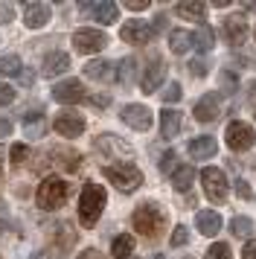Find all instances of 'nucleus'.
<instances>
[{"label": "nucleus", "mask_w": 256, "mask_h": 259, "mask_svg": "<svg viewBox=\"0 0 256 259\" xmlns=\"http://www.w3.org/2000/svg\"><path fill=\"white\" fill-rule=\"evenodd\" d=\"M84 76L88 79H99V82H111L114 79V64L111 61H91V64H84Z\"/></svg>", "instance_id": "obj_23"}, {"label": "nucleus", "mask_w": 256, "mask_h": 259, "mask_svg": "<svg viewBox=\"0 0 256 259\" xmlns=\"http://www.w3.org/2000/svg\"><path fill=\"white\" fill-rule=\"evenodd\" d=\"M201 184H204V195L209 201H224L227 198V178L221 172L219 166H207L204 172H201Z\"/></svg>", "instance_id": "obj_5"}, {"label": "nucleus", "mask_w": 256, "mask_h": 259, "mask_svg": "<svg viewBox=\"0 0 256 259\" xmlns=\"http://www.w3.org/2000/svg\"><path fill=\"white\" fill-rule=\"evenodd\" d=\"M96 152H102V154H108V157H131V146L128 143H122L119 137H114V134H99L96 137Z\"/></svg>", "instance_id": "obj_15"}, {"label": "nucleus", "mask_w": 256, "mask_h": 259, "mask_svg": "<svg viewBox=\"0 0 256 259\" xmlns=\"http://www.w3.org/2000/svg\"><path fill=\"white\" fill-rule=\"evenodd\" d=\"M15 21V6L12 3H0V26H6Z\"/></svg>", "instance_id": "obj_37"}, {"label": "nucleus", "mask_w": 256, "mask_h": 259, "mask_svg": "<svg viewBox=\"0 0 256 259\" xmlns=\"http://www.w3.org/2000/svg\"><path fill=\"white\" fill-rule=\"evenodd\" d=\"M21 82H23V84H32L35 76H32V73H21Z\"/></svg>", "instance_id": "obj_48"}, {"label": "nucleus", "mask_w": 256, "mask_h": 259, "mask_svg": "<svg viewBox=\"0 0 256 259\" xmlns=\"http://www.w3.org/2000/svg\"><path fill=\"white\" fill-rule=\"evenodd\" d=\"M70 70V56L67 53H50L44 59V64H41V76H47V79H53V76H61V73Z\"/></svg>", "instance_id": "obj_19"}, {"label": "nucleus", "mask_w": 256, "mask_h": 259, "mask_svg": "<svg viewBox=\"0 0 256 259\" xmlns=\"http://www.w3.org/2000/svg\"><path fill=\"white\" fill-rule=\"evenodd\" d=\"M50 15H53L50 3H38V0H32V3L23 6V24H26V29H41V26H47Z\"/></svg>", "instance_id": "obj_13"}, {"label": "nucleus", "mask_w": 256, "mask_h": 259, "mask_svg": "<svg viewBox=\"0 0 256 259\" xmlns=\"http://www.w3.org/2000/svg\"><path fill=\"white\" fill-rule=\"evenodd\" d=\"M181 131V111L178 108H163L160 111V137L172 140Z\"/></svg>", "instance_id": "obj_20"}, {"label": "nucleus", "mask_w": 256, "mask_h": 259, "mask_svg": "<svg viewBox=\"0 0 256 259\" xmlns=\"http://www.w3.org/2000/svg\"><path fill=\"white\" fill-rule=\"evenodd\" d=\"M125 9H134V12H140V9H149V0H125Z\"/></svg>", "instance_id": "obj_43"}, {"label": "nucleus", "mask_w": 256, "mask_h": 259, "mask_svg": "<svg viewBox=\"0 0 256 259\" xmlns=\"http://www.w3.org/2000/svg\"><path fill=\"white\" fill-rule=\"evenodd\" d=\"M250 99H256V82L250 84Z\"/></svg>", "instance_id": "obj_50"}, {"label": "nucleus", "mask_w": 256, "mask_h": 259, "mask_svg": "<svg viewBox=\"0 0 256 259\" xmlns=\"http://www.w3.org/2000/svg\"><path fill=\"white\" fill-rule=\"evenodd\" d=\"M105 204H108V192H105L102 184H84L81 198H79V222L84 227H93V224L99 222Z\"/></svg>", "instance_id": "obj_2"}, {"label": "nucleus", "mask_w": 256, "mask_h": 259, "mask_svg": "<svg viewBox=\"0 0 256 259\" xmlns=\"http://www.w3.org/2000/svg\"><path fill=\"white\" fill-rule=\"evenodd\" d=\"M105 181H111L119 192H134L143 184V172H140L134 163H114V166H105L102 169Z\"/></svg>", "instance_id": "obj_4"}, {"label": "nucleus", "mask_w": 256, "mask_h": 259, "mask_svg": "<svg viewBox=\"0 0 256 259\" xmlns=\"http://www.w3.org/2000/svg\"><path fill=\"white\" fill-rule=\"evenodd\" d=\"M131 224H134V230L140 236H146V239H157V236L166 230V212H163L160 204H154V201H146V204H140L134 215H131Z\"/></svg>", "instance_id": "obj_1"}, {"label": "nucleus", "mask_w": 256, "mask_h": 259, "mask_svg": "<svg viewBox=\"0 0 256 259\" xmlns=\"http://www.w3.org/2000/svg\"><path fill=\"white\" fill-rule=\"evenodd\" d=\"M242 259H256V239H253V242H247V245H244Z\"/></svg>", "instance_id": "obj_45"}, {"label": "nucleus", "mask_w": 256, "mask_h": 259, "mask_svg": "<svg viewBox=\"0 0 256 259\" xmlns=\"http://www.w3.org/2000/svg\"><path fill=\"white\" fill-rule=\"evenodd\" d=\"M192 114H195L198 122H212V119H219L221 108H219V99H216V94H207L204 99H198L195 108H192Z\"/></svg>", "instance_id": "obj_18"}, {"label": "nucleus", "mask_w": 256, "mask_h": 259, "mask_svg": "<svg viewBox=\"0 0 256 259\" xmlns=\"http://www.w3.org/2000/svg\"><path fill=\"white\" fill-rule=\"evenodd\" d=\"M186 242H189V230H186L184 224H178L172 233V247H184Z\"/></svg>", "instance_id": "obj_36"}, {"label": "nucleus", "mask_w": 256, "mask_h": 259, "mask_svg": "<svg viewBox=\"0 0 256 259\" xmlns=\"http://www.w3.org/2000/svg\"><path fill=\"white\" fill-rule=\"evenodd\" d=\"M186 152L192 154L195 160H207V157H212V154L219 152V143H216V137H209V134H201V137H192L189 140Z\"/></svg>", "instance_id": "obj_17"}, {"label": "nucleus", "mask_w": 256, "mask_h": 259, "mask_svg": "<svg viewBox=\"0 0 256 259\" xmlns=\"http://www.w3.org/2000/svg\"><path fill=\"white\" fill-rule=\"evenodd\" d=\"M12 163L15 166H21L23 160H26V157H29V146H23V143H15V146H12Z\"/></svg>", "instance_id": "obj_35"}, {"label": "nucleus", "mask_w": 256, "mask_h": 259, "mask_svg": "<svg viewBox=\"0 0 256 259\" xmlns=\"http://www.w3.org/2000/svg\"><path fill=\"white\" fill-rule=\"evenodd\" d=\"M12 99H15V88H9V84H0V108L9 105Z\"/></svg>", "instance_id": "obj_40"}, {"label": "nucleus", "mask_w": 256, "mask_h": 259, "mask_svg": "<svg viewBox=\"0 0 256 259\" xmlns=\"http://www.w3.org/2000/svg\"><path fill=\"white\" fill-rule=\"evenodd\" d=\"M230 230H233V236L247 239V236L253 233V219H247V215H236V219L230 222Z\"/></svg>", "instance_id": "obj_29"}, {"label": "nucleus", "mask_w": 256, "mask_h": 259, "mask_svg": "<svg viewBox=\"0 0 256 259\" xmlns=\"http://www.w3.org/2000/svg\"><path fill=\"white\" fill-rule=\"evenodd\" d=\"M84 117L76 114V111H61L56 119H53V128L61 134V137H79L81 131H84Z\"/></svg>", "instance_id": "obj_10"}, {"label": "nucleus", "mask_w": 256, "mask_h": 259, "mask_svg": "<svg viewBox=\"0 0 256 259\" xmlns=\"http://www.w3.org/2000/svg\"><path fill=\"white\" fill-rule=\"evenodd\" d=\"M204 259H233L230 245H224V242H216V245H209V247H207V253H204Z\"/></svg>", "instance_id": "obj_32"}, {"label": "nucleus", "mask_w": 256, "mask_h": 259, "mask_svg": "<svg viewBox=\"0 0 256 259\" xmlns=\"http://www.w3.org/2000/svg\"><path fill=\"white\" fill-rule=\"evenodd\" d=\"M247 35H250V26H247V21H244L242 15H230L224 21V38H227V44L242 47L244 41H247Z\"/></svg>", "instance_id": "obj_14"}, {"label": "nucleus", "mask_w": 256, "mask_h": 259, "mask_svg": "<svg viewBox=\"0 0 256 259\" xmlns=\"http://www.w3.org/2000/svg\"><path fill=\"white\" fill-rule=\"evenodd\" d=\"M131 250H134V236L122 233V236H116L114 242H111V256H116V259H128Z\"/></svg>", "instance_id": "obj_27"}, {"label": "nucleus", "mask_w": 256, "mask_h": 259, "mask_svg": "<svg viewBox=\"0 0 256 259\" xmlns=\"http://www.w3.org/2000/svg\"><path fill=\"white\" fill-rule=\"evenodd\" d=\"M233 187H236V195H242V198H250V195H253V192H250V187H247V181H242V178H239Z\"/></svg>", "instance_id": "obj_41"}, {"label": "nucleus", "mask_w": 256, "mask_h": 259, "mask_svg": "<svg viewBox=\"0 0 256 259\" xmlns=\"http://www.w3.org/2000/svg\"><path fill=\"white\" fill-rule=\"evenodd\" d=\"M0 76H21V59L15 53L0 56Z\"/></svg>", "instance_id": "obj_28"}, {"label": "nucleus", "mask_w": 256, "mask_h": 259, "mask_svg": "<svg viewBox=\"0 0 256 259\" xmlns=\"http://www.w3.org/2000/svg\"><path fill=\"white\" fill-rule=\"evenodd\" d=\"M195 47V35L189 32V29H172L169 32V50L178 53V56H184L189 50Z\"/></svg>", "instance_id": "obj_21"}, {"label": "nucleus", "mask_w": 256, "mask_h": 259, "mask_svg": "<svg viewBox=\"0 0 256 259\" xmlns=\"http://www.w3.org/2000/svg\"><path fill=\"white\" fill-rule=\"evenodd\" d=\"M195 224H198V230H201L204 236H216L224 222H221V215L216 210H201L198 212V219H195Z\"/></svg>", "instance_id": "obj_22"}, {"label": "nucleus", "mask_w": 256, "mask_h": 259, "mask_svg": "<svg viewBox=\"0 0 256 259\" xmlns=\"http://www.w3.org/2000/svg\"><path fill=\"white\" fill-rule=\"evenodd\" d=\"M242 9H247V12H256V3H242Z\"/></svg>", "instance_id": "obj_49"}, {"label": "nucleus", "mask_w": 256, "mask_h": 259, "mask_svg": "<svg viewBox=\"0 0 256 259\" xmlns=\"http://www.w3.org/2000/svg\"><path fill=\"white\" fill-rule=\"evenodd\" d=\"M47 131V119L41 114H26L23 117V134L26 137H44Z\"/></svg>", "instance_id": "obj_24"}, {"label": "nucleus", "mask_w": 256, "mask_h": 259, "mask_svg": "<svg viewBox=\"0 0 256 259\" xmlns=\"http://www.w3.org/2000/svg\"><path fill=\"white\" fill-rule=\"evenodd\" d=\"M119 38L125 44H149L154 38V32H151V26L146 21H125L122 29H119Z\"/></svg>", "instance_id": "obj_12"}, {"label": "nucleus", "mask_w": 256, "mask_h": 259, "mask_svg": "<svg viewBox=\"0 0 256 259\" xmlns=\"http://www.w3.org/2000/svg\"><path fill=\"white\" fill-rule=\"evenodd\" d=\"M212 44H216L212 29H209V26H201V32L195 35V50H198V53H209V50H212Z\"/></svg>", "instance_id": "obj_31"}, {"label": "nucleus", "mask_w": 256, "mask_h": 259, "mask_svg": "<svg viewBox=\"0 0 256 259\" xmlns=\"http://www.w3.org/2000/svg\"><path fill=\"white\" fill-rule=\"evenodd\" d=\"M119 117H122V122H125L128 128H134V131H149L151 122H154V117H151L149 108H146V105H137V102L125 105Z\"/></svg>", "instance_id": "obj_8"}, {"label": "nucleus", "mask_w": 256, "mask_h": 259, "mask_svg": "<svg viewBox=\"0 0 256 259\" xmlns=\"http://www.w3.org/2000/svg\"><path fill=\"white\" fill-rule=\"evenodd\" d=\"M227 146H230L233 152H247L250 146H253V128L247 125V122H242V119H233L230 125H227Z\"/></svg>", "instance_id": "obj_7"}, {"label": "nucleus", "mask_w": 256, "mask_h": 259, "mask_svg": "<svg viewBox=\"0 0 256 259\" xmlns=\"http://www.w3.org/2000/svg\"><path fill=\"white\" fill-rule=\"evenodd\" d=\"M73 47L81 56H91V53H99L108 47V35L99 29H79V32H73Z\"/></svg>", "instance_id": "obj_6"}, {"label": "nucleus", "mask_w": 256, "mask_h": 259, "mask_svg": "<svg viewBox=\"0 0 256 259\" xmlns=\"http://www.w3.org/2000/svg\"><path fill=\"white\" fill-rule=\"evenodd\" d=\"M3 157H6V152H3V149H0V163H3Z\"/></svg>", "instance_id": "obj_51"}, {"label": "nucleus", "mask_w": 256, "mask_h": 259, "mask_svg": "<svg viewBox=\"0 0 256 259\" xmlns=\"http://www.w3.org/2000/svg\"><path fill=\"white\" fill-rule=\"evenodd\" d=\"M134 70H137V61H134V59L119 61V67H116L114 79H116V82H122V84H128L131 79H134Z\"/></svg>", "instance_id": "obj_30"}, {"label": "nucleus", "mask_w": 256, "mask_h": 259, "mask_svg": "<svg viewBox=\"0 0 256 259\" xmlns=\"http://www.w3.org/2000/svg\"><path fill=\"white\" fill-rule=\"evenodd\" d=\"M12 134V122L9 119H0V140H3V137H9Z\"/></svg>", "instance_id": "obj_47"}, {"label": "nucleus", "mask_w": 256, "mask_h": 259, "mask_svg": "<svg viewBox=\"0 0 256 259\" xmlns=\"http://www.w3.org/2000/svg\"><path fill=\"white\" fill-rule=\"evenodd\" d=\"M84 99H88V102H91L93 108H108L111 105V96L108 94H96V96H84Z\"/></svg>", "instance_id": "obj_39"}, {"label": "nucleus", "mask_w": 256, "mask_h": 259, "mask_svg": "<svg viewBox=\"0 0 256 259\" xmlns=\"http://www.w3.org/2000/svg\"><path fill=\"white\" fill-rule=\"evenodd\" d=\"M204 67H207L204 61H192V64H189V73H192V76H198V79H201V76H207V70H204Z\"/></svg>", "instance_id": "obj_42"}, {"label": "nucleus", "mask_w": 256, "mask_h": 259, "mask_svg": "<svg viewBox=\"0 0 256 259\" xmlns=\"http://www.w3.org/2000/svg\"><path fill=\"white\" fill-rule=\"evenodd\" d=\"M157 259H163V256H157Z\"/></svg>", "instance_id": "obj_52"}, {"label": "nucleus", "mask_w": 256, "mask_h": 259, "mask_svg": "<svg viewBox=\"0 0 256 259\" xmlns=\"http://www.w3.org/2000/svg\"><path fill=\"white\" fill-rule=\"evenodd\" d=\"M175 12L181 15L184 21H204L207 6H204V3H178V6H175Z\"/></svg>", "instance_id": "obj_26"}, {"label": "nucleus", "mask_w": 256, "mask_h": 259, "mask_svg": "<svg viewBox=\"0 0 256 259\" xmlns=\"http://www.w3.org/2000/svg\"><path fill=\"white\" fill-rule=\"evenodd\" d=\"M53 99L61 102V105H73V102H81L84 99V84L79 79H64L53 88Z\"/></svg>", "instance_id": "obj_11"}, {"label": "nucleus", "mask_w": 256, "mask_h": 259, "mask_svg": "<svg viewBox=\"0 0 256 259\" xmlns=\"http://www.w3.org/2000/svg\"><path fill=\"white\" fill-rule=\"evenodd\" d=\"M81 9L84 12H91L93 15V21H99L102 26H111L116 24V15H119V6L116 3H111V0H102V3H81Z\"/></svg>", "instance_id": "obj_16"}, {"label": "nucleus", "mask_w": 256, "mask_h": 259, "mask_svg": "<svg viewBox=\"0 0 256 259\" xmlns=\"http://www.w3.org/2000/svg\"><path fill=\"white\" fill-rule=\"evenodd\" d=\"M172 160H175V152L169 149V152L160 157V172H169V166H172Z\"/></svg>", "instance_id": "obj_44"}, {"label": "nucleus", "mask_w": 256, "mask_h": 259, "mask_svg": "<svg viewBox=\"0 0 256 259\" xmlns=\"http://www.w3.org/2000/svg\"><path fill=\"white\" fill-rule=\"evenodd\" d=\"M70 195V187L67 181H61V178H44L41 181V187H38V195H35V201H38V207L47 212L58 210V207H64V201H67Z\"/></svg>", "instance_id": "obj_3"}, {"label": "nucleus", "mask_w": 256, "mask_h": 259, "mask_svg": "<svg viewBox=\"0 0 256 259\" xmlns=\"http://www.w3.org/2000/svg\"><path fill=\"white\" fill-rule=\"evenodd\" d=\"M79 259H102V253L96 250V247H88V250H81Z\"/></svg>", "instance_id": "obj_46"}, {"label": "nucleus", "mask_w": 256, "mask_h": 259, "mask_svg": "<svg viewBox=\"0 0 256 259\" xmlns=\"http://www.w3.org/2000/svg\"><path fill=\"white\" fill-rule=\"evenodd\" d=\"M56 236H58V245L64 247V250H67V247L79 239V233H76V230H70V224H61V227L56 230Z\"/></svg>", "instance_id": "obj_33"}, {"label": "nucleus", "mask_w": 256, "mask_h": 259, "mask_svg": "<svg viewBox=\"0 0 256 259\" xmlns=\"http://www.w3.org/2000/svg\"><path fill=\"white\" fill-rule=\"evenodd\" d=\"M181 96H184V91H181V84H178V82H172L169 88H166V91H163V108L175 105V102H178Z\"/></svg>", "instance_id": "obj_34"}, {"label": "nucleus", "mask_w": 256, "mask_h": 259, "mask_svg": "<svg viewBox=\"0 0 256 259\" xmlns=\"http://www.w3.org/2000/svg\"><path fill=\"white\" fill-rule=\"evenodd\" d=\"M219 79H221V88H224V94H233V91H236V88H239V82H236V79H233V73H227V70L221 73Z\"/></svg>", "instance_id": "obj_38"}, {"label": "nucleus", "mask_w": 256, "mask_h": 259, "mask_svg": "<svg viewBox=\"0 0 256 259\" xmlns=\"http://www.w3.org/2000/svg\"><path fill=\"white\" fill-rule=\"evenodd\" d=\"M163 76H166V64H163L160 56H151V61L146 64V70L140 76V88L143 94H154L157 88L163 84Z\"/></svg>", "instance_id": "obj_9"}, {"label": "nucleus", "mask_w": 256, "mask_h": 259, "mask_svg": "<svg viewBox=\"0 0 256 259\" xmlns=\"http://www.w3.org/2000/svg\"><path fill=\"white\" fill-rule=\"evenodd\" d=\"M192 181H195V169H192V166H181V169H175L172 187L178 189V192H186V189H192Z\"/></svg>", "instance_id": "obj_25"}]
</instances>
